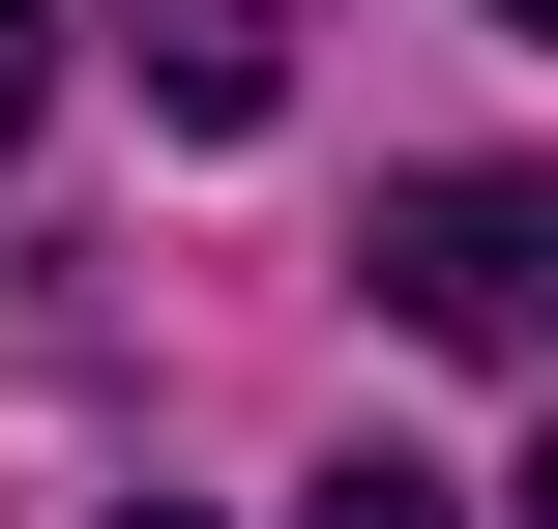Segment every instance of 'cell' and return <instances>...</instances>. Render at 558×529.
Wrapping results in <instances>:
<instances>
[{"instance_id":"obj_1","label":"cell","mask_w":558,"mask_h":529,"mask_svg":"<svg viewBox=\"0 0 558 529\" xmlns=\"http://www.w3.org/2000/svg\"><path fill=\"white\" fill-rule=\"evenodd\" d=\"M383 324H441V353H558V177H383Z\"/></svg>"},{"instance_id":"obj_2","label":"cell","mask_w":558,"mask_h":529,"mask_svg":"<svg viewBox=\"0 0 558 529\" xmlns=\"http://www.w3.org/2000/svg\"><path fill=\"white\" fill-rule=\"evenodd\" d=\"M118 59H147L177 118H265V88H294V0H118Z\"/></svg>"},{"instance_id":"obj_3","label":"cell","mask_w":558,"mask_h":529,"mask_svg":"<svg viewBox=\"0 0 558 529\" xmlns=\"http://www.w3.org/2000/svg\"><path fill=\"white\" fill-rule=\"evenodd\" d=\"M294 529H441V471H412V442H353V471H324Z\"/></svg>"},{"instance_id":"obj_4","label":"cell","mask_w":558,"mask_h":529,"mask_svg":"<svg viewBox=\"0 0 558 529\" xmlns=\"http://www.w3.org/2000/svg\"><path fill=\"white\" fill-rule=\"evenodd\" d=\"M29 88H59V29H29V0H0V147H29Z\"/></svg>"},{"instance_id":"obj_5","label":"cell","mask_w":558,"mask_h":529,"mask_svg":"<svg viewBox=\"0 0 558 529\" xmlns=\"http://www.w3.org/2000/svg\"><path fill=\"white\" fill-rule=\"evenodd\" d=\"M530 529H558V442H530Z\"/></svg>"},{"instance_id":"obj_6","label":"cell","mask_w":558,"mask_h":529,"mask_svg":"<svg viewBox=\"0 0 558 529\" xmlns=\"http://www.w3.org/2000/svg\"><path fill=\"white\" fill-rule=\"evenodd\" d=\"M500 29H558V0H500Z\"/></svg>"},{"instance_id":"obj_7","label":"cell","mask_w":558,"mask_h":529,"mask_svg":"<svg viewBox=\"0 0 558 529\" xmlns=\"http://www.w3.org/2000/svg\"><path fill=\"white\" fill-rule=\"evenodd\" d=\"M118 529H177V501H118Z\"/></svg>"}]
</instances>
